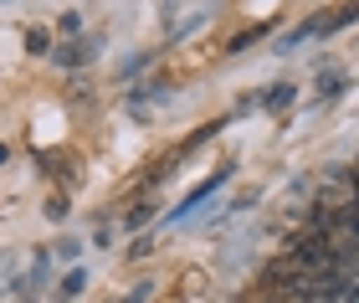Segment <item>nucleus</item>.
Returning <instances> with one entry per match:
<instances>
[{"label":"nucleus","mask_w":359,"mask_h":303,"mask_svg":"<svg viewBox=\"0 0 359 303\" xmlns=\"http://www.w3.org/2000/svg\"><path fill=\"white\" fill-rule=\"evenodd\" d=\"M97 46H103L97 36H77V41H62V46H57V62H62V67H83V62H93V57H97Z\"/></svg>","instance_id":"f257e3e1"},{"label":"nucleus","mask_w":359,"mask_h":303,"mask_svg":"<svg viewBox=\"0 0 359 303\" xmlns=\"http://www.w3.org/2000/svg\"><path fill=\"white\" fill-rule=\"evenodd\" d=\"M226 180H231V170H221V175H210V180H205V185H195V190H190V196H185V201H180V216H185V211H195V206H201V201L210 196V190H221Z\"/></svg>","instance_id":"f03ea898"},{"label":"nucleus","mask_w":359,"mask_h":303,"mask_svg":"<svg viewBox=\"0 0 359 303\" xmlns=\"http://www.w3.org/2000/svg\"><path fill=\"white\" fill-rule=\"evenodd\" d=\"M354 21H359V0H354V6H344V11L334 15V21H323V26H318V36H334V31H344V26H354Z\"/></svg>","instance_id":"7ed1b4c3"},{"label":"nucleus","mask_w":359,"mask_h":303,"mask_svg":"<svg viewBox=\"0 0 359 303\" xmlns=\"http://www.w3.org/2000/svg\"><path fill=\"white\" fill-rule=\"evenodd\" d=\"M318 26H323V21H308V26H298V31H287V36H283V46H277V52H292V46H303L308 36H318Z\"/></svg>","instance_id":"20e7f679"},{"label":"nucleus","mask_w":359,"mask_h":303,"mask_svg":"<svg viewBox=\"0 0 359 303\" xmlns=\"http://www.w3.org/2000/svg\"><path fill=\"white\" fill-rule=\"evenodd\" d=\"M292 98H298V88H292V83H277V88L267 93V108H272V114H283Z\"/></svg>","instance_id":"39448f33"},{"label":"nucleus","mask_w":359,"mask_h":303,"mask_svg":"<svg viewBox=\"0 0 359 303\" xmlns=\"http://www.w3.org/2000/svg\"><path fill=\"white\" fill-rule=\"evenodd\" d=\"M344 88H349V77H339V72H323L318 77V98H339Z\"/></svg>","instance_id":"423d86ee"},{"label":"nucleus","mask_w":359,"mask_h":303,"mask_svg":"<svg viewBox=\"0 0 359 303\" xmlns=\"http://www.w3.org/2000/svg\"><path fill=\"white\" fill-rule=\"evenodd\" d=\"M26 52H52V36H46L41 26H31L26 31Z\"/></svg>","instance_id":"0eeeda50"},{"label":"nucleus","mask_w":359,"mask_h":303,"mask_svg":"<svg viewBox=\"0 0 359 303\" xmlns=\"http://www.w3.org/2000/svg\"><path fill=\"white\" fill-rule=\"evenodd\" d=\"M257 36H267V26H247V31H241V36H236L231 46H226V52H247V46H252Z\"/></svg>","instance_id":"6e6552de"},{"label":"nucleus","mask_w":359,"mask_h":303,"mask_svg":"<svg viewBox=\"0 0 359 303\" xmlns=\"http://www.w3.org/2000/svg\"><path fill=\"white\" fill-rule=\"evenodd\" d=\"M72 293H83V273H72L67 283H62V298H72Z\"/></svg>","instance_id":"1a4fd4ad"},{"label":"nucleus","mask_w":359,"mask_h":303,"mask_svg":"<svg viewBox=\"0 0 359 303\" xmlns=\"http://www.w3.org/2000/svg\"><path fill=\"white\" fill-rule=\"evenodd\" d=\"M46 216H52V221H57V216H67V201L52 196V201H46Z\"/></svg>","instance_id":"9d476101"},{"label":"nucleus","mask_w":359,"mask_h":303,"mask_svg":"<svg viewBox=\"0 0 359 303\" xmlns=\"http://www.w3.org/2000/svg\"><path fill=\"white\" fill-rule=\"evenodd\" d=\"M149 293H154V288H149V283H139V288H134V293H128L123 303H144V298H149Z\"/></svg>","instance_id":"9b49d317"},{"label":"nucleus","mask_w":359,"mask_h":303,"mask_svg":"<svg viewBox=\"0 0 359 303\" xmlns=\"http://www.w3.org/2000/svg\"><path fill=\"white\" fill-rule=\"evenodd\" d=\"M0 165H6V144H0Z\"/></svg>","instance_id":"f8f14e48"}]
</instances>
